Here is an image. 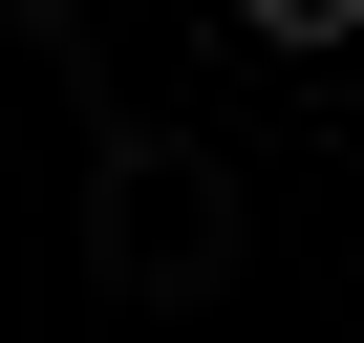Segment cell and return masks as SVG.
I'll return each instance as SVG.
<instances>
[{
	"label": "cell",
	"mask_w": 364,
	"mask_h": 343,
	"mask_svg": "<svg viewBox=\"0 0 364 343\" xmlns=\"http://www.w3.org/2000/svg\"><path fill=\"white\" fill-rule=\"evenodd\" d=\"M107 279H129V300L215 279V172H193V150H150V129L107 150Z\"/></svg>",
	"instance_id": "obj_1"
},
{
	"label": "cell",
	"mask_w": 364,
	"mask_h": 343,
	"mask_svg": "<svg viewBox=\"0 0 364 343\" xmlns=\"http://www.w3.org/2000/svg\"><path fill=\"white\" fill-rule=\"evenodd\" d=\"M257 43H364V0H236Z\"/></svg>",
	"instance_id": "obj_2"
}]
</instances>
